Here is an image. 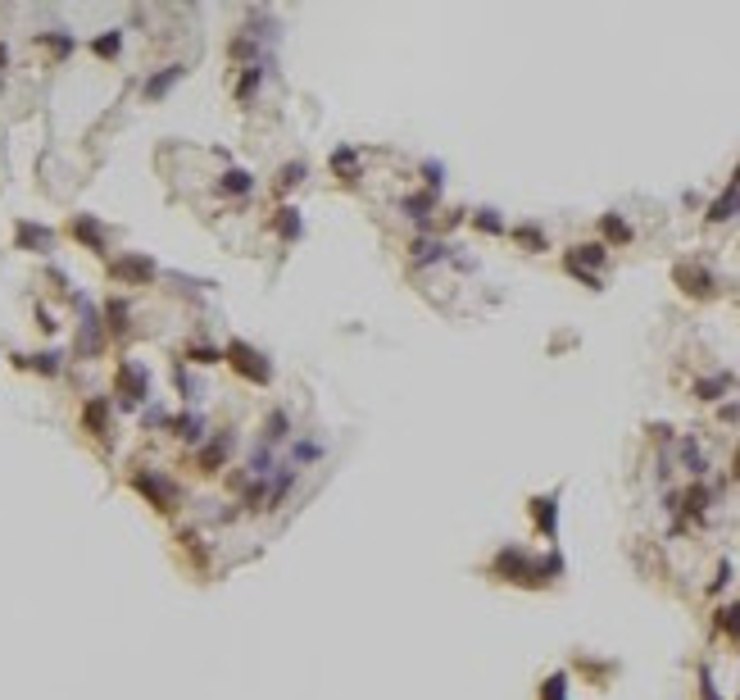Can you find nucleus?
<instances>
[{
	"mask_svg": "<svg viewBox=\"0 0 740 700\" xmlns=\"http://www.w3.org/2000/svg\"><path fill=\"white\" fill-rule=\"evenodd\" d=\"M119 273H128V278H146V273H150V264H146V260H123V264H119Z\"/></svg>",
	"mask_w": 740,
	"mask_h": 700,
	"instance_id": "nucleus-3",
	"label": "nucleus"
},
{
	"mask_svg": "<svg viewBox=\"0 0 740 700\" xmlns=\"http://www.w3.org/2000/svg\"><path fill=\"white\" fill-rule=\"evenodd\" d=\"M232 360H237V369H246L254 378V382H263V378H268V369H263V364H254L259 360V355H254V350H246V346H237L232 350Z\"/></svg>",
	"mask_w": 740,
	"mask_h": 700,
	"instance_id": "nucleus-1",
	"label": "nucleus"
},
{
	"mask_svg": "<svg viewBox=\"0 0 740 700\" xmlns=\"http://www.w3.org/2000/svg\"><path fill=\"white\" fill-rule=\"evenodd\" d=\"M736 209H740V186H731L727 196H722L718 205H713V214H708V219H718V223H722V219H731Z\"/></svg>",
	"mask_w": 740,
	"mask_h": 700,
	"instance_id": "nucleus-2",
	"label": "nucleus"
},
{
	"mask_svg": "<svg viewBox=\"0 0 740 700\" xmlns=\"http://www.w3.org/2000/svg\"><path fill=\"white\" fill-rule=\"evenodd\" d=\"M96 50H100V55H114V50H119V37H105V41H96Z\"/></svg>",
	"mask_w": 740,
	"mask_h": 700,
	"instance_id": "nucleus-4",
	"label": "nucleus"
},
{
	"mask_svg": "<svg viewBox=\"0 0 740 700\" xmlns=\"http://www.w3.org/2000/svg\"><path fill=\"white\" fill-rule=\"evenodd\" d=\"M0 64H5V50H0Z\"/></svg>",
	"mask_w": 740,
	"mask_h": 700,
	"instance_id": "nucleus-5",
	"label": "nucleus"
}]
</instances>
